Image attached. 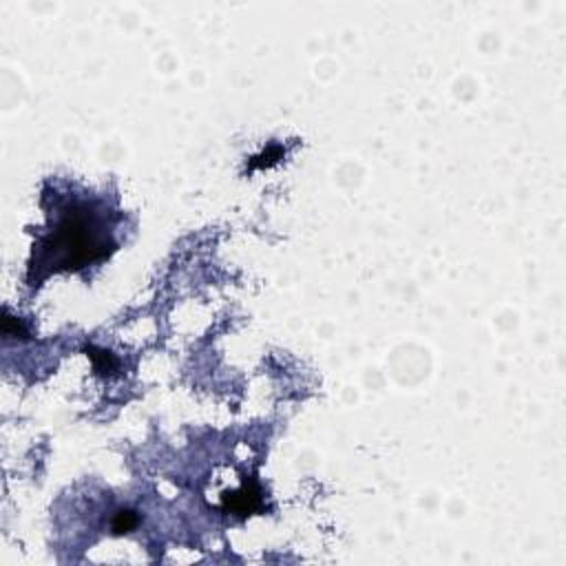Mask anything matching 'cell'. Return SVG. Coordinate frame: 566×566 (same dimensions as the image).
<instances>
[{
	"label": "cell",
	"mask_w": 566,
	"mask_h": 566,
	"mask_svg": "<svg viewBox=\"0 0 566 566\" xmlns=\"http://www.w3.org/2000/svg\"><path fill=\"white\" fill-rule=\"evenodd\" d=\"M137 524V515L133 511H119L113 520V531L115 533H128Z\"/></svg>",
	"instance_id": "7a4b0ae2"
},
{
	"label": "cell",
	"mask_w": 566,
	"mask_h": 566,
	"mask_svg": "<svg viewBox=\"0 0 566 566\" xmlns=\"http://www.w3.org/2000/svg\"><path fill=\"white\" fill-rule=\"evenodd\" d=\"M113 250L108 230L86 203H75L62 212L53 230L40 243L31 270H75L106 256Z\"/></svg>",
	"instance_id": "6da1fadb"
}]
</instances>
